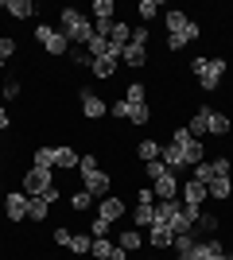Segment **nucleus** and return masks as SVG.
Segmentation results:
<instances>
[{"label": "nucleus", "instance_id": "f257e3e1", "mask_svg": "<svg viewBox=\"0 0 233 260\" xmlns=\"http://www.w3.org/2000/svg\"><path fill=\"white\" fill-rule=\"evenodd\" d=\"M58 31L70 39V47H86L93 39V20H86V12L78 8H62L58 12Z\"/></svg>", "mask_w": 233, "mask_h": 260}, {"label": "nucleus", "instance_id": "f03ea898", "mask_svg": "<svg viewBox=\"0 0 233 260\" xmlns=\"http://www.w3.org/2000/svg\"><path fill=\"white\" fill-rule=\"evenodd\" d=\"M190 70L198 74V86H202V89H218V86H222V78H225V70H229V62H225L222 54H218V58L198 54V58L190 62Z\"/></svg>", "mask_w": 233, "mask_h": 260}, {"label": "nucleus", "instance_id": "7ed1b4c3", "mask_svg": "<svg viewBox=\"0 0 233 260\" xmlns=\"http://www.w3.org/2000/svg\"><path fill=\"white\" fill-rule=\"evenodd\" d=\"M163 23H167V35H183V39H187V47L194 43V39H202V23L190 20L183 8H167V12H163Z\"/></svg>", "mask_w": 233, "mask_h": 260}, {"label": "nucleus", "instance_id": "20e7f679", "mask_svg": "<svg viewBox=\"0 0 233 260\" xmlns=\"http://www.w3.org/2000/svg\"><path fill=\"white\" fill-rule=\"evenodd\" d=\"M171 144L183 152V167H198V163L206 159V148H202V140H194L187 128H175V132H171Z\"/></svg>", "mask_w": 233, "mask_h": 260}, {"label": "nucleus", "instance_id": "39448f33", "mask_svg": "<svg viewBox=\"0 0 233 260\" xmlns=\"http://www.w3.org/2000/svg\"><path fill=\"white\" fill-rule=\"evenodd\" d=\"M35 39H39V47H43L47 54H70V39L62 31H58V27H51V23H39V27H35Z\"/></svg>", "mask_w": 233, "mask_h": 260}, {"label": "nucleus", "instance_id": "423d86ee", "mask_svg": "<svg viewBox=\"0 0 233 260\" xmlns=\"http://www.w3.org/2000/svg\"><path fill=\"white\" fill-rule=\"evenodd\" d=\"M51 186H55V171H47V167H27V171H23V194L27 198L47 194Z\"/></svg>", "mask_w": 233, "mask_h": 260}, {"label": "nucleus", "instance_id": "0eeeda50", "mask_svg": "<svg viewBox=\"0 0 233 260\" xmlns=\"http://www.w3.org/2000/svg\"><path fill=\"white\" fill-rule=\"evenodd\" d=\"M82 190H86V194H93V198H105V194L113 190V179L101 171V167H97V171H86V175H82Z\"/></svg>", "mask_w": 233, "mask_h": 260}, {"label": "nucleus", "instance_id": "6e6552de", "mask_svg": "<svg viewBox=\"0 0 233 260\" xmlns=\"http://www.w3.org/2000/svg\"><path fill=\"white\" fill-rule=\"evenodd\" d=\"M4 217H8L12 225H20L23 217H27V194L23 190H8L4 194Z\"/></svg>", "mask_w": 233, "mask_h": 260}, {"label": "nucleus", "instance_id": "1a4fd4ad", "mask_svg": "<svg viewBox=\"0 0 233 260\" xmlns=\"http://www.w3.org/2000/svg\"><path fill=\"white\" fill-rule=\"evenodd\" d=\"M78 105H82V117H86V120H101V117H109V101H101L97 93H89V89H82Z\"/></svg>", "mask_w": 233, "mask_h": 260}, {"label": "nucleus", "instance_id": "9d476101", "mask_svg": "<svg viewBox=\"0 0 233 260\" xmlns=\"http://www.w3.org/2000/svg\"><path fill=\"white\" fill-rule=\"evenodd\" d=\"M97 217L101 221H109V225H117V221H121L124 217V198H97Z\"/></svg>", "mask_w": 233, "mask_h": 260}, {"label": "nucleus", "instance_id": "9b49d317", "mask_svg": "<svg viewBox=\"0 0 233 260\" xmlns=\"http://www.w3.org/2000/svg\"><path fill=\"white\" fill-rule=\"evenodd\" d=\"M148 245H152L155 252H159V249H171V245H175V233H171V225H163V221L148 225Z\"/></svg>", "mask_w": 233, "mask_h": 260}, {"label": "nucleus", "instance_id": "f8f14e48", "mask_svg": "<svg viewBox=\"0 0 233 260\" xmlns=\"http://www.w3.org/2000/svg\"><path fill=\"white\" fill-rule=\"evenodd\" d=\"M202 117H206V136H229L233 120L225 113H214V109H202Z\"/></svg>", "mask_w": 233, "mask_h": 260}, {"label": "nucleus", "instance_id": "ddd939ff", "mask_svg": "<svg viewBox=\"0 0 233 260\" xmlns=\"http://www.w3.org/2000/svg\"><path fill=\"white\" fill-rule=\"evenodd\" d=\"M206 183H194V179H187L183 183V206H194V210H202L206 206Z\"/></svg>", "mask_w": 233, "mask_h": 260}, {"label": "nucleus", "instance_id": "4468645a", "mask_svg": "<svg viewBox=\"0 0 233 260\" xmlns=\"http://www.w3.org/2000/svg\"><path fill=\"white\" fill-rule=\"evenodd\" d=\"M152 194H155V202H159V198H179V175L175 171L159 175V179L152 183Z\"/></svg>", "mask_w": 233, "mask_h": 260}, {"label": "nucleus", "instance_id": "2eb2a0df", "mask_svg": "<svg viewBox=\"0 0 233 260\" xmlns=\"http://www.w3.org/2000/svg\"><path fill=\"white\" fill-rule=\"evenodd\" d=\"M0 12H8L12 20H31L35 16V0H0Z\"/></svg>", "mask_w": 233, "mask_h": 260}, {"label": "nucleus", "instance_id": "dca6fc26", "mask_svg": "<svg viewBox=\"0 0 233 260\" xmlns=\"http://www.w3.org/2000/svg\"><path fill=\"white\" fill-rule=\"evenodd\" d=\"M206 194H210L214 202H229L233 198V179H210V183H206Z\"/></svg>", "mask_w": 233, "mask_h": 260}, {"label": "nucleus", "instance_id": "f3484780", "mask_svg": "<svg viewBox=\"0 0 233 260\" xmlns=\"http://www.w3.org/2000/svg\"><path fill=\"white\" fill-rule=\"evenodd\" d=\"M121 62H124V66H132V70H140V66L148 62V47H140V43H128V47L121 51Z\"/></svg>", "mask_w": 233, "mask_h": 260}, {"label": "nucleus", "instance_id": "a211bd4d", "mask_svg": "<svg viewBox=\"0 0 233 260\" xmlns=\"http://www.w3.org/2000/svg\"><path fill=\"white\" fill-rule=\"evenodd\" d=\"M117 62H121V58H93V62H89V74L97 78V82H109V78L117 74Z\"/></svg>", "mask_w": 233, "mask_h": 260}, {"label": "nucleus", "instance_id": "6ab92c4d", "mask_svg": "<svg viewBox=\"0 0 233 260\" xmlns=\"http://www.w3.org/2000/svg\"><path fill=\"white\" fill-rule=\"evenodd\" d=\"M47 214H51V202H47L43 194L39 198H27V221H35V225H43Z\"/></svg>", "mask_w": 233, "mask_h": 260}, {"label": "nucleus", "instance_id": "aec40b11", "mask_svg": "<svg viewBox=\"0 0 233 260\" xmlns=\"http://www.w3.org/2000/svg\"><path fill=\"white\" fill-rule=\"evenodd\" d=\"M128 39H132V27H128L124 20H113V27H109V43L117 47V51H124V47H128Z\"/></svg>", "mask_w": 233, "mask_h": 260}, {"label": "nucleus", "instance_id": "412c9836", "mask_svg": "<svg viewBox=\"0 0 233 260\" xmlns=\"http://www.w3.org/2000/svg\"><path fill=\"white\" fill-rule=\"evenodd\" d=\"M132 225H136V229L155 225V202H136V210H132Z\"/></svg>", "mask_w": 233, "mask_h": 260}, {"label": "nucleus", "instance_id": "4be33fe9", "mask_svg": "<svg viewBox=\"0 0 233 260\" xmlns=\"http://www.w3.org/2000/svg\"><path fill=\"white\" fill-rule=\"evenodd\" d=\"M78 159H82V155H78L74 148H55V167L58 171H78Z\"/></svg>", "mask_w": 233, "mask_h": 260}, {"label": "nucleus", "instance_id": "5701e85b", "mask_svg": "<svg viewBox=\"0 0 233 260\" xmlns=\"http://www.w3.org/2000/svg\"><path fill=\"white\" fill-rule=\"evenodd\" d=\"M159 148H163V144H155L152 136H148V140H140V144H136V159H140V163L159 159Z\"/></svg>", "mask_w": 233, "mask_h": 260}, {"label": "nucleus", "instance_id": "b1692460", "mask_svg": "<svg viewBox=\"0 0 233 260\" xmlns=\"http://www.w3.org/2000/svg\"><path fill=\"white\" fill-rule=\"evenodd\" d=\"M93 23H101V20H117V4L113 0H93Z\"/></svg>", "mask_w": 233, "mask_h": 260}, {"label": "nucleus", "instance_id": "393cba45", "mask_svg": "<svg viewBox=\"0 0 233 260\" xmlns=\"http://www.w3.org/2000/svg\"><path fill=\"white\" fill-rule=\"evenodd\" d=\"M117 245H121L124 252H136L140 245H144V237H140L136 229H121V233H117Z\"/></svg>", "mask_w": 233, "mask_h": 260}, {"label": "nucleus", "instance_id": "a878e982", "mask_svg": "<svg viewBox=\"0 0 233 260\" xmlns=\"http://www.w3.org/2000/svg\"><path fill=\"white\" fill-rule=\"evenodd\" d=\"M113 252H117V245H113L109 237H93V249H89V256H93V260H109Z\"/></svg>", "mask_w": 233, "mask_h": 260}, {"label": "nucleus", "instance_id": "bb28decb", "mask_svg": "<svg viewBox=\"0 0 233 260\" xmlns=\"http://www.w3.org/2000/svg\"><path fill=\"white\" fill-rule=\"evenodd\" d=\"M124 101H128V105H148V86L132 82V86L124 89Z\"/></svg>", "mask_w": 233, "mask_h": 260}, {"label": "nucleus", "instance_id": "cd10ccee", "mask_svg": "<svg viewBox=\"0 0 233 260\" xmlns=\"http://www.w3.org/2000/svg\"><path fill=\"white\" fill-rule=\"evenodd\" d=\"M128 120H132V124H140V128H144V124H152V105H128Z\"/></svg>", "mask_w": 233, "mask_h": 260}, {"label": "nucleus", "instance_id": "c85d7f7f", "mask_svg": "<svg viewBox=\"0 0 233 260\" xmlns=\"http://www.w3.org/2000/svg\"><path fill=\"white\" fill-rule=\"evenodd\" d=\"M89 249H93V237H86V233H74V237H70V252H74V256H89Z\"/></svg>", "mask_w": 233, "mask_h": 260}, {"label": "nucleus", "instance_id": "c756f323", "mask_svg": "<svg viewBox=\"0 0 233 260\" xmlns=\"http://www.w3.org/2000/svg\"><path fill=\"white\" fill-rule=\"evenodd\" d=\"M159 8H163L159 0H140V4H136V12H140V20H144V23H152L155 16H159Z\"/></svg>", "mask_w": 233, "mask_h": 260}, {"label": "nucleus", "instance_id": "7c9ffc66", "mask_svg": "<svg viewBox=\"0 0 233 260\" xmlns=\"http://www.w3.org/2000/svg\"><path fill=\"white\" fill-rule=\"evenodd\" d=\"M93 202H97V198H93V194H86V190L70 194V210H74V214H86V210L93 206Z\"/></svg>", "mask_w": 233, "mask_h": 260}, {"label": "nucleus", "instance_id": "2f4dec72", "mask_svg": "<svg viewBox=\"0 0 233 260\" xmlns=\"http://www.w3.org/2000/svg\"><path fill=\"white\" fill-rule=\"evenodd\" d=\"M210 171H214V179H229V175H233V163L225 159V155H218V159H210Z\"/></svg>", "mask_w": 233, "mask_h": 260}, {"label": "nucleus", "instance_id": "473e14b6", "mask_svg": "<svg viewBox=\"0 0 233 260\" xmlns=\"http://www.w3.org/2000/svg\"><path fill=\"white\" fill-rule=\"evenodd\" d=\"M35 167L55 171V148H35Z\"/></svg>", "mask_w": 233, "mask_h": 260}, {"label": "nucleus", "instance_id": "72a5a7b5", "mask_svg": "<svg viewBox=\"0 0 233 260\" xmlns=\"http://www.w3.org/2000/svg\"><path fill=\"white\" fill-rule=\"evenodd\" d=\"M12 54H16V39H12V35H0V70L8 66Z\"/></svg>", "mask_w": 233, "mask_h": 260}, {"label": "nucleus", "instance_id": "f704fd0d", "mask_svg": "<svg viewBox=\"0 0 233 260\" xmlns=\"http://www.w3.org/2000/svg\"><path fill=\"white\" fill-rule=\"evenodd\" d=\"M66 58H70V66H86V70H89V62H93L86 47H70V54H66Z\"/></svg>", "mask_w": 233, "mask_h": 260}, {"label": "nucleus", "instance_id": "c9c22d12", "mask_svg": "<svg viewBox=\"0 0 233 260\" xmlns=\"http://www.w3.org/2000/svg\"><path fill=\"white\" fill-rule=\"evenodd\" d=\"M20 78H8V82H4V86H0V98H4V101H16V98H20Z\"/></svg>", "mask_w": 233, "mask_h": 260}, {"label": "nucleus", "instance_id": "e433bc0d", "mask_svg": "<svg viewBox=\"0 0 233 260\" xmlns=\"http://www.w3.org/2000/svg\"><path fill=\"white\" fill-rule=\"evenodd\" d=\"M144 175H148V183H155L159 175H167V163H163V159H152V163H144Z\"/></svg>", "mask_w": 233, "mask_h": 260}, {"label": "nucleus", "instance_id": "4c0bfd02", "mask_svg": "<svg viewBox=\"0 0 233 260\" xmlns=\"http://www.w3.org/2000/svg\"><path fill=\"white\" fill-rule=\"evenodd\" d=\"M190 179H194V183H210V179H214V171H210V163L202 159L198 167H194V171H190Z\"/></svg>", "mask_w": 233, "mask_h": 260}, {"label": "nucleus", "instance_id": "58836bf2", "mask_svg": "<svg viewBox=\"0 0 233 260\" xmlns=\"http://www.w3.org/2000/svg\"><path fill=\"white\" fill-rule=\"evenodd\" d=\"M128 43H140V47H148V43H152V31H148V23L132 27V39H128Z\"/></svg>", "mask_w": 233, "mask_h": 260}, {"label": "nucleus", "instance_id": "ea45409f", "mask_svg": "<svg viewBox=\"0 0 233 260\" xmlns=\"http://www.w3.org/2000/svg\"><path fill=\"white\" fill-rule=\"evenodd\" d=\"M109 221H101V217H93V221H89V237H109Z\"/></svg>", "mask_w": 233, "mask_h": 260}, {"label": "nucleus", "instance_id": "a19ab883", "mask_svg": "<svg viewBox=\"0 0 233 260\" xmlns=\"http://www.w3.org/2000/svg\"><path fill=\"white\" fill-rule=\"evenodd\" d=\"M51 237H55V245H62V249H70V237H74V233H70L66 225H55V233H51Z\"/></svg>", "mask_w": 233, "mask_h": 260}, {"label": "nucleus", "instance_id": "79ce46f5", "mask_svg": "<svg viewBox=\"0 0 233 260\" xmlns=\"http://www.w3.org/2000/svg\"><path fill=\"white\" fill-rule=\"evenodd\" d=\"M78 171H82V175H86V171H97V155H93V152H86L82 159H78Z\"/></svg>", "mask_w": 233, "mask_h": 260}, {"label": "nucleus", "instance_id": "37998d69", "mask_svg": "<svg viewBox=\"0 0 233 260\" xmlns=\"http://www.w3.org/2000/svg\"><path fill=\"white\" fill-rule=\"evenodd\" d=\"M109 117H117V120H128V101H113V105H109Z\"/></svg>", "mask_w": 233, "mask_h": 260}, {"label": "nucleus", "instance_id": "c03bdc74", "mask_svg": "<svg viewBox=\"0 0 233 260\" xmlns=\"http://www.w3.org/2000/svg\"><path fill=\"white\" fill-rule=\"evenodd\" d=\"M4 128H12V117H8V109L0 105V132H4Z\"/></svg>", "mask_w": 233, "mask_h": 260}, {"label": "nucleus", "instance_id": "a18cd8bd", "mask_svg": "<svg viewBox=\"0 0 233 260\" xmlns=\"http://www.w3.org/2000/svg\"><path fill=\"white\" fill-rule=\"evenodd\" d=\"M0 198H4V179H0Z\"/></svg>", "mask_w": 233, "mask_h": 260}, {"label": "nucleus", "instance_id": "49530a36", "mask_svg": "<svg viewBox=\"0 0 233 260\" xmlns=\"http://www.w3.org/2000/svg\"><path fill=\"white\" fill-rule=\"evenodd\" d=\"M225 260H233V252H229V249H225Z\"/></svg>", "mask_w": 233, "mask_h": 260}, {"label": "nucleus", "instance_id": "de8ad7c7", "mask_svg": "<svg viewBox=\"0 0 233 260\" xmlns=\"http://www.w3.org/2000/svg\"><path fill=\"white\" fill-rule=\"evenodd\" d=\"M210 260H225V252H222V256H210Z\"/></svg>", "mask_w": 233, "mask_h": 260}, {"label": "nucleus", "instance_id": "09e8293b", "mask_svg": "<svg viewBox=\"0 0 233 260\" xmlns=\"http://www.w3.org/2000/svg\"><path fill=\"white\" fill-rule=\"evenodd\" d=\"M152 260H159V256H152Z\"/></svg>", "mask_w": 233, "mask_h": 260}, {"label": "nucleus", "instance_id": "8fccbe9b", "mask_svg": "<svg viewBox=\"0 0 233 260\" xmlns=\"http://www.w3.org/2000/svg\"><path fill=\"white\" fill-rule=\"evenodd\" d=\"M109 260H117V256H109Z\"/></svg>", "mask_w": 233, "mask_h": 260}]
</instances>
